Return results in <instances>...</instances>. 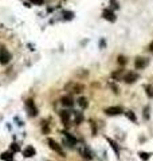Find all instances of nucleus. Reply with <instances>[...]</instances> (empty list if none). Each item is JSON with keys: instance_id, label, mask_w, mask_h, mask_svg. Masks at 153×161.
<instances>
[{"instance_id": "nucleus-2", "label": "nucleus", "mask_w": 153, "mask_h": 161, "mask_svg": "<svg viewBox=\"0 0 153 161\" xmlns=\"http://www.w3.org/2000/svg\"><path fill=\"white\" fill-rule=\"evenodd\" d=\"M11 59H12V55H11L10 51L7 50V47L0 46V65L6 66V65H8L11 62Z\"/></svg>"}, {"instance_id": "nucleus-14", "label": "nucleus", "mask_w": 153, "mask_h": 161, "mask_svg": "<svg viewBox=\"0 0 153 161\" xmlns=\"http://www.w3.org/2000/svg\"><path fill=\"white\" fill-rule=\"evenodd\" d=\"M0 158L3 161H13V153L12 152H4L0 155Z\"/></svg>"}, {"instance_id": "nucleus-20", "label": "nucleus", "mask_w": 153, "mask_h": 161, "mask_svg": "<svg viewBox=\"0 0 153 161\" xmlns=\"http://www.w3.org/2000/svg\"><path fill=\"white\" fill-rule=\"evenodd\" d=\"M117 62H118V65H121V66H124V65H126L127 59L124 57V55H120V57H118V59H117Z\"/></svg>"}, {"instance_id": "nucleus-4", "label": "nucleus", "mask_w": 153, "mask_h": 161, "mask_svg": "<svg viewBox=\"0 0 153 161\" xmlns=\"http://www.w3.org/2000/svg\"><path fill=\"white\" fill-rule=\"evenodd\" d=\"M70 89V91L75 93V94H79V93L83 91V89H85V86L81 85V83H75V82H70L66 85V90H69Z\"/></svg>"}, {"instance_id": "nucleus-11", "label": "nucleus", "mask_w": 153, "mask_h": 161, "mask_svg": "<svg viewBox=\"0 0 153 161\" xmlns=\"http://www.w3.org/2000/svg\"><path fill=\"white\" fill-rule=\"evenodd\" d=\"M63 134H64V138H66V141H64V142H66V144H69V146L76 145L78 140H76L73 134H70V133H67V132H63Z\"/></svg>"}, {"instance_id": "nucleus-12", "label": "nucleus", "mask_w": 153, "mask_h": 161, "mask_svg": "<svg viewBox=\"0 0 153 161\" xmlns=\"http://www.w3.org/2000/svg\"><path fill=\"white\" fill-rule=\"evenodd\" d=\"M79 155L82 156V157L87 158V160H91L93 158V153L87 146H82V148H79Z\"/></svg>"}, {"instance_id": "nucleus-13", "label": "nucleus", "mask_w": 153, "mask_h": 161, "mask_svg": "<svg viewBox=\"0 0 153 161\" xmlns=\"http://www.w3.org/2000/svg\"><path fill=\"white\" fill-rule=\"evenodd\" d=\"M36 155V150H35V148L32 145H28V146H25V149L23 150V156L24 157H34V156Z\"/></svg>"}, {"instance_id": "nucleus-25", "label": "nucleus", "mask_w": 153, "mask_h": 161, "mask_svg": "<svg viewBox=\"0 0 153 161\" xmlns=\"http://www.w3.org/2000/svg\"><path fill=\"white\" fill-rule=\"evenodd\" d=\"M11 150H12V152H19V150H20L19 145H18L16 142H13V144H11Z\"/></svg>"}, {"instance_id": "nucleus-9", "label": "nucleus", "mask_w": 153, "mask_h": 161, "mask_svg": "<svg viewBox=\"0 0 153 161\" xmlns=\"http://www.w3.org/2000/svg\"><path fill=\"white\" fill-rule=\"evenodd\" d=\"M105 113L108 116H118L122 113V107L121 106H110L108 109H105Z\"/></svg>"}, {"instance_id": "nucleus-22", "label": "nucleus", "mask_w": 153, "mask_h": 161, "mask_svg": "<svg viewBox=\"0 0 153 161\" xmlns=\"http://www.w3.org/2000/svg\"><path fill=\"white\" fill-rule=\"evenodd\" d=\"M110 7H112V10H118V1L117 0H110Z\"/></svg>"}, {"instance_id": "nucleus-3", "label": "nucleus", "mask_w": 153, "mask_h": 161, "mask_svg": "<svg viewBox=\"0 0 153 161\" xmlns=\"http://www.w3.org/2000/svg\"><path fill=\"white\" fill-rule=\"evenodd\" d=\"M47 144H48V146H50L52 150L55 152V153H58L59 156H62V157H64L66 156V153H64V150L62 149V146L58 144L55 140H52V138H47Z\"/></svg>"}, {"instance_id": "nucleus-31", "label": "nucleus", "mask_w": 153, "mask_h": 161, "mask_svg": "<svg viewBox=\"0 0 153 161\" xmlns=\"http://www.w3.org/2000/svg\"><path fill=\"white\" fill-rule=\"evenodd\" d=\"M103 46H106V42H105V39H101V42H99V47L103 48Z\"/></svg>"}, {"instance_id": "nucleus-10", "label": "nucleus", "mask_w": 153, "mask_h": 161, "mask_svg": "<svg viewBox=\"0 0 153 161\" xmlns=\"http://www.w3.org/2000/svg\"><path fill=\"white\" fill-rule=\"evenodd\" d=\"M61 104H62V106H64V107H73L74 99L70 95H63V97L61 98Z\"/></svg>"}, {"instance_id": "nucleus-26", "label": "nucleus", "mask_w": 153, "mask_h": 161, "mask_svg": "<svg viewBox=\"0 0 153 161\" xmlns=\"http://www.w3.org/2000/svg\"><path fill=\"white\" fill-rule=\"evenodd\" d=\"M149 107H145V109H144V118H145V120H149Z\"/></svg>"}, {"instance_id": "nucleus-5", "label": "nucleus", "mask_w": 153, "mask_h": 161, "mask_svg": "<svg viewBox=\"0 0 153 161\" xmlns=\"http://www.w3.org/2000/svg\"><path fill=\"white\" fill-rule=\"evenodd\" d=\"M59 117H61V121L66 128L70 126V118H71V113L69 110H62L59 111Z\"/></svg>"}, {"instance_id": "nucleus-15", "label": "nucleus", "mask_w": 153, "mask_h": 161, "mask_svg": "<svg viewBox=\"0 0 153 161\" xmlns=\"http://www.w3.org/2000/svg\"><path fill=\"white\" fill-rule=\"evenodd\" d=\"M78 105H79L81 109H87V106H89L87 98L86 97H79L78 98Z\"/></svg>"}, {"instance_id": "nucleus-16", "label": "nucleus", "mask_w": 153, "mask_h": 161, "mask_svg": "<svg viewBox=\"0 0 153 161\" xmlns=\"http://www.w3.org/2000/svg\"><path fill=\"white\" fill-rule=\"evenodd\" d=\"M125 116H126V118H129L132 122H137V117H136V114L132 110H127L126 113H125Z\"/></svg>"}, {"instance_id": "nucleus-1", "label": "nucleus", "mask_w": 153, "mask_h": 161, "mask_svg": "<svg viewBox=\"0 0 153 161\" xmlns=\"http://www.w3.org/2000/svg\"><path fill=\"white\" fill-rule=\"evenodd\" d=\"M25 105V110H27V113H28L30 117H36L38 116V107H36L35 102H34V99L32 98H28V99H25L24 102Z\"/></svg>"}, {"instance_id": "nucleus-23", "label": "nucleus", "mask_w": 153, "mask_h": 161, "mask_svg": "<svg viewBox=\"0 0 153 161\" xmlns=\"http://www.w3.org/2000/svg\"><path fill=\"white\" fill-rule=\"evenodd\" d=\"M110 87H112V90H113V93H114V94H120V89H118L117 85H114V83H110Z\"/></svg>"}, {"instance_id": "nucleus-19", "label": "nucleus", "mask_w": 153, "mask_h": 161, "mask_svg": "<svg viewBox=\"0 0 153 161\" xmlns=\"http://www.w3.org/2000/svg\"><path fill=\"white\" fill-rule=\"evenodd\" d=\"M63 16H64V19L66 20H71L74 18V12H71V11H64Z\"/></svg>"}, {"instance_id": "nucleus-24", "label": "nucleus", "mask_w": 153, "mask_h": 161, "mask_svg": "<svg viewBox=\"0 0 153 161\" xmlns=\"http://www.w3.org/2000/svg\"><path fill=\"white\" fill-rule=\"evenodd\" d=\"M108 141H109V144L112 145V148L115 150V153H118V146H117V144H115L114 141H112V140H110V138H108Z\"/></svg>"}, {"instance_id": "nucleus-29", "label": "nucleus", "mask_w": 153, "mask_h": 161, "mask_svg": "<svg viewBox=\"0 0 153 161\" xmlns=\"http://www.w3.org/2000/svg\"><path fill=\"white\" fill-rule=\"evenodd\" d=\"M43 134H48V132H50V128H48V125L46 126V123H43Z\"/></svg>"}, {"instance_id": "nucleus-7", "label": "nucleus", "mask_w": 153, "mask_h": 161, "mask_svg": "<svg viewBox=\"0 0 153 161\" xmlns=\"http://www.w3.org/2000/svg\"><path fill=\"white\" fill-rule=\"evenodd\" d=\"M148 63H149V59H147V58H144V57H137L136 60H134V67L141 70V69H145L148 66Z\"/></svg>"}, {"instance_id": "nucleus-32", "label": "nucleus", "mask_w": 153, "mask_h": 161, "mask_svg": "<svg viewBox=\"0 0 153 161\" xmlns=\"http://www.w3.org/2000/svg\"><path fill=\"white\" fill-rule=\"evenodd\" d=\"M15 120H16V121H18V125H19V126H23V125H24V123H23V122H22V121H20V120H19V117H15Z\"/></svg>"}, {"instance_id": "nucleus-27", "label": "nucleus", "mask_w": 153, "mask_h": 161, "mask_svg": "<svg viewBox=\"0 0 153 161\" xmlns=\"http://www.w3.org/2000/svg\"><path fill=\"white\" fill-rule=\"evenodd\" d=\"M90 125H91V130H93V136H96V134H97V128H96V123L93 122V121H90Z\"/></svg>"}, {"instance_id": "nucleus-17", "label": "nucleus", "mask_w": 153, "mask_h": 161, "mask_svg": "<svg viewBox=\"0 0 153 161\" xmlns=\"http://www.w3.org/2000/svg\"><path fill=\"white\" fill-rule=\"evenodd\" d=\"M74 116H75V123L79 125V123L83 121V114L79 113V111H74Z\"/></svg>"}, {"instance_id": "nucleus-6", "label": "nucleus", "mask_w": 153, "mask_h": 161, "mask_svg": "<svg viewBox=\"0 0 153 161\" xmlns=\"http://www.w3.org/2000/svg\"><path fill=\"white\" fill-rule=\"evenodd\" d=\"M138 78H140V75H138L137 73L129 71V73H126V74L124 75V82H125V83H127V85H132V83H134Z\"/></svg>"}, {"instance_id": "nucleus-18", "label": "nucleus", "mask_w": 153, "mask_h": 161, "mask_svg": "<svg viewBox=\"0 0 153 161\" xmlns=\"http://www.w3.org/2000/svg\"><path fill=\"white\" fill-rule=\"evenodd\" d=\"M145 93L149 98H153V86L152 85H147L145 86Z\"/></svg>"}, {"instance_id": "nucleus-33", "label": "nucleus", "mask_w": 153, "mask_h": 161, "mask_svg": "<svg viewBox=\"0 0 153 161\" xmlns=\"http://www.w3.org/2000/svg\"><path fill=\"white\" fill-rule=\"evenodd\" d=\"M149 51H152V52H153V42L149 44Z\"/></svg>"}, {"instance_id": "nucleus-21", "label": "nucleus", "mask_w": 153, "mask_h": 161, "mask_svg": "<svg viewBox=\"0 0 153 161\" xmlns=\"http://www.w3.org/2000/svg\"><path fill=\"white\" fill-rule=\"evenodd\" d=\"M140 157H141V160H142V161H147V160H149L150 155H149V153H145V152H141Z\"/></svg>"}, {"instance_id": "nucleus-30", "label": "nucleus", "mask_w": 153, "mask_h": 161, "mask_svg": "<svg viewBox=\"0 0 153 161\" xmlns=\"http://www.w3.org/2000/svg\"><path fill=\"white\" fill-rule=\"evenodd\" d=\"M121 71H122V70H118L117 73H113L112 77H113V78H115V79H118V78H120V75H121Z\"/></svg>"}, {"instance_id": "nucleus-8", "label": "nucleus", "mask_w": 153, "mask_h": 161, "mask_svg": "<svg viewBox=\"0 0 153 161\" xmlns=\"http://www.w3.org/2000/svg\"><path fill=\"white\" fill-rule=\"evenodd\" d=\"M102 18L106 19L108 22H112V23L115 22V19H117V18H115V13L113 12L112 8H106V10L102 11Z\"/></svg>"}, {"instance_id": "nucleus-28", "label": "nucleus", "mask_w": 153, "mask_h": 161, "mask_svg": "<svg viewBox=\"0 0 153 161\" xmlns=\"http://www.w3.org/2000/svg\"><path fill=\"white\" fill-rule=\"evenodd\" d=\"M32 4H36V6H42V4L45 3V0H30Z\"/></svg>"}]
</instances>
